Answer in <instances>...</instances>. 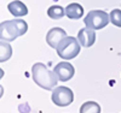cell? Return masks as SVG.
<instances>
[{"label": "cell", "instance_id": "30bf717a", "mask_svg": "<svg viewBox=\"0 0 121 113\" xmlns=\"http://www.w3.org/2000/svg\"><path fill=\"white\" fill-rule=\"evenodd\" d=\"M65 15L70 19H80L84 15V7L78 3L69 4L65 7Z\"/></svg>", "mask_w": 121, "mask_h": 113}, {"label": "cell", "instance_id": "6da1fadb", "mask_svg": "<svg viewBox=\"0 0 121 113\" xmlns=\"http://www.w3.org/2000/svg\"><path fill=\"white\" fill-rule=\"evenodd\" d=\"M32 77L40 88L45 90H52L58 82V77L55 71H50L45 64L35 63L32 67Z\"/></svg>", "mask_w": 121, "mask_h": 113}, {"label": "cell", "instance_id": "5bb4252c", "mask_svg": "<svg viewBox=\"0 0 121 113\" xmlns=\"http://www.w3.org/2000/svg\"><path fill=\"white\" fill-rule=\"evenodd\" d=\"M110 22H112L115 27L121 28V10L120 8H114L110 12Z\"/></svg>", "mask_w": 121, "mask_h": 113}, {"label": "cell", "instance_id": "8fae6325", "mask_svg": "<svg viewBox=\"0 0 121 113\" xmlns=\"http://www.w3.org/2000/svg\"><path fill=\"white\" fill-rule=\"evenodd\" d=\"M80 113H100V106L96 101H86L80 107Z\"/></svg>", "mask_w": 121, "mask_h": 113}, {"label": "cell", "instance_id": "52a82bcc", "mask_svg": "<svg viewBox=\"0 0 121 113\" xmlns=\"http://www.w3.org/2000/svg\"><path fill=\"white\" fill-rule=\"evenodd\" d=\"M64 37H67V33L65 30L62 28L55 27L52 29L48 30V33L46 34V42L50 47L52 48H57V46L59 45V42L62 41Z\"/></svg>", "mask_w": 121, "mask_h": 113}, {"label": "cell", "instance_id": "9c48e42d", "mask_svg": "<svg viewBox=\"0 0 121 113\" xmlns=\"http://www.w3.org/2000/svg\"><path fill=\"white\" fill-rule=\"evenodd\" d=\"M7 10L10 11V13L15 17H24V16L28 15V7L26 6L24 3L19 1V0L11 1L7 5Z\"/></svg>", "mask_w": 121, "mask_h": 113}, {"label": "cell", "instance_id": "7c38bea8", "mask_svg": "<svg viewBox=\"0 0 121 113\" xmlns=\"http://www.w3.org/2000/svg\"><path fill=\"white\" fill-rule=\"evenodd\" d=\"M47 15L50 18L52 19H60L64 15H65V8H63L59 5H52L50 6L47 10Z\"/></svg>", "mask_w": 121, "mask_h": 113}, {"label": "cell", "instance_id": "8992f818", "mask_svg": "<svg viewBox=\"0 0 121 113\" xmlns=\"http://www.w3.org/2000/svg\"><path fill=\"white\" fill-rule=\"evenodd\" d=\"M53 71L58 77V81H60V82H67L69 79H72L74 74H75L74 66L72 64L67 63V61H60V63H58L55 66Z\"/></svg>", "mask_w": 121, "mask_h": 113}, {"label": "cell", "instance_id": "5b68a950", "mask_svg": "<svg viewBox=\"0 0 121 113\" xmlns=\"http://www.w3.org/2000/svg\"><path fill=\"white\" fill-rule=\"evenodd\" d=\"M51 100L56 106L67 107L74 101V93L70 88L59 86V87H56L53 89Z\"/></svg>", "mask_w": 121, "mask_h": 113}, {"label": "cell", "instance_id": "3957f363", "mask_svg": "<svg viewBox=\"0 0 121 113\" xmlns=\"http://www.w3.org/2000/svg\"><path fill=\"white\" fill-rule=\"evenodd\" d=\"M80 49H81V45H80L79 40L73 36L64 37L56 48L58 57L65 60L74 59L76 55H79Z\"/></svg>", "mask_w": 121, "mask_h": 113}, {"label": "cell", "instance_id": "ba28073f", "mask_svg": "<svg viewBox=\"0 0 121 113\" xmlns=\"http://www.w3.org/2000/svg\"><path fill=\"white\" fill-rule=\"evenodd\" d=\"M78 40L80 45L82 47H91L96 42V33L93 29L90 28H82L81 30H79L78 34Z\"/></svg>", "mask_w": 121, "mask_h": 113}, {"label": "cell", "instance_id": "277c9868", "mask_svg": "<svg viewBox=\"0 0 121 113\" xmlns=\"http://www.w3.org/2000/svg\"><path fill=\"white\" fill-rule=\"evenodd\" d=\"M109 20H110V16L105 11L92 10L84 18V23H85L86 28L93 29V30H100L108 25Z\"/></svg>", "mask_w": 121, "mask_h": 113}, {"label": "cell", "instance_id": "4fadbf2b", "mask_svg": "<svg viewBox=\"0 0 121 113\" xmlns=\"http://www.w3.org/2000/svg\"><path fill=\"white\" fill-rule=\"evenodd\" d=\"M0 55H1L0 57V61L1 63L9 60L12 55V48L5 41H1V43H0Z\"/></svg>", "mask_w": 121, "mask_h": 113}, {"label": "cell", "instance_id": "7a4b0ae2", "mask_svg": "<svg viewBox=\"0 0 121 113\" xmlns=\"http://www.w3.org/2000/svg\"><path fill=\"white\" fill-rule=\"evenodd\" d=\"M28 24L23 19H11V20H5L0 24V39L5 42L13 41L15 39L22 36L27 33Z\"/></svg>", "mask_w": 121, "mask_h": 113}]
</instances>
